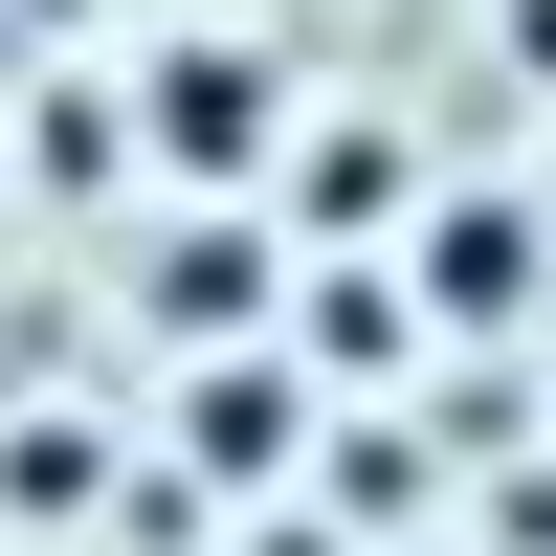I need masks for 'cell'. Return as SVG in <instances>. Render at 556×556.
<instances>
[{
    "label": "cell",
    "instance_id": "1",
    "mask_svg": "<svg viewBox=\"0 0 556 556\" xmlns=\"http://www.w3.org/2000/svg\"><path fill=\"white\" fill-rule=\"evenodd\" d=\"M156 156H267V89H245V45H178V67H156Z\"/></svg>",
    "mask_w": 556,
    "mask_h": 556
}]
</instances>
